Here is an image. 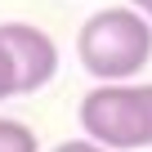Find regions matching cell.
Wrapping results in <instances>:
<instances>
[{
	"label": "cell",
	"instance_id": "1",
	"mask_svg": "<svg viewBox=\"0 0 152 152\" xmlns=\"http://www.w3.org/2000/svg\"><path fill=\"white\" fill-rule=\"evenodd\" d=\"M76 58L99 85H130L152 63V23L130 5L94 9L76 31Z\"/></svg>",
	"mask_w": 152,
	"mask_h": 152
},
{
	"label": "cell",
	"instance_id": "2",
	"mask_svg": "<svg viewBox=\"0 0 152 152\" xmlns=\"http://www.w3.org/2000/svg\"><path fill=\"white\" fill-rule=\"evenodd\" d=\"M85 139L107 152L152 148V85H99L76 107Z\"/></svg>",
	"mask_w": 152,
	"mask_h": 152
},
{
	"label": "cell",
	"instance_id": "3",
	"mask_svg": "<svg viewBox=\"0 0 152 152\" xmlns=\"http://www.w3.org/2000/svg\"><path fill=\"white\" fill-rule=\"evenodd\" d=\"M0 45L14 58V76H18V94L45 90L58 72V45L49 31H40L36 23H0Z\"/></svg>",
	"mask_w": 152,
	"mask_h": 152
},
{
	"label": "cell",
	"instance_id": "4",
	"mask_svg": "<svg viewBox=\"0 0 152 152\" xmlns=\"http://www.w3.org/2000/svg\"><path fill=\"white\" fill-rule=\"evenodd\" d=\"M0 152H40V139L31 125H23L14 116H0Z\"/></svg>",
	"mask_w": 152,
	"mask_h": 152
},
{
	"label": "cell",
	"instance_id": "5",
	"mask_svg": "<svg viewBox=\"0 0 152 152\" xmlns=\"http://www.w3.org/2000/svg\"><path fill=\"white\" fill-rule=\"evenodd\" d=\"M18 94V76H14V58H9V49L0 45V99H14Z\"/></svg>",
	"mask_w": 152,
	"mask_h": 152
},
{
	"label": "cell",
	"instance_id": "6",
	"mask_svg": "<svg viewBox=\"0 0 152 152\" xmlns=\"http://www.w3.org/2000/svg\"><path fill=\"white\" fill-rule=\"evenodd\" d=\"M54 152H107V148H99V143H90V139H67V143H58Z\"/></svg>",
	"mask_w": 152,
	"mask_h": 152
},
{
	"label": "cell",
	"instance_id": "7",
	"mask_svg": "<svg viewBox=\"0 0 152 152\" xmlns=\"http://www.w3.org/2000/svg\"><path fill=\"white\" fill-rule=\"evenodd\" d=\"M130 9H134V14H143V18L152 23V0H130Z\"/></svg>",
	"mask_w": 152,
	"mask_h": 152
}]
</instances>
